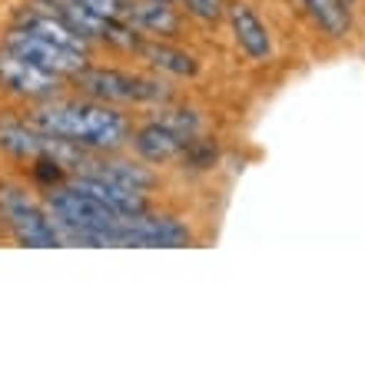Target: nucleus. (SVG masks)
Returning <instances> with one entry per match:
<instances>
[{
	"label": "nucleus",
	"instance_id": "1",
	"mask_svg": "<svg viewBox=\"0 0 365 365\" xmlns=\"http://www.w3.org/2000/svg\"><path fill=\"white\" fill-rule=\"evenodd\" d=\"M27 123L50 136H60L67 143L83 146L90 153H120L130 146V136H133V123L120 106L96 103L87 96L37 100L27 110Z\"/></svg>",
	"mask_w": 365,
	"mask_h": 365
},
{
	"label": "nucleus",
	"instance_id": "2",
	"mask_svg": "<svg viewBox=\"0 0 365 365\" xmlns=\"http://www.w3.org/2000/svg\"><path fill=\"white\" fill-rule=\"evenodd\" d=\"M47 212L60 232V242L80 246H120V230L130 216L110 210L106 202L73 186H57L47 196Z\"/></svg>",
	"mask_w": 365,
	"mask_h": 365
},
{
	"label": "nucleus",
	"instance_id": "3",
	"mask_svg": "<svg viewBox=\"0 0 365 365\" xmlns=\"http://www.w3.org/2000/svg\"><path fill=\"white\" fill-rule=\"evenodd\" d=\"M70 83L80 90V96L110 106H163L173 100V87L156 73H133L116 67H83L70 77Z\"/></svg>",
	"mask_w": 365,
	"mask_h": 365
},
{
	"label": "nucleus",
	"instance_id": "4",
	"mask_svg": "<svg viewBox=\"0 0 365 365\" xmlns=\"http://www.w3.org/2000/svg\"><path fill=\"white\" fill-rule=\"evenodd\" d=\"M0 210H4V220H7V232L20 246H34V250L63 246L47 206L30 200L27 190H20L14 182H0Z\"/></svg>",
	"mask_w": 365,
	"mask_h": 365
},
{
	"label": "nucleus",
	"instance_id": "5",
	"mask_svg": "<svg viewBox=\"0 0 365 365\" xmlns=\"http://www.w3.org/2000/svg\"><path fill=\"white\" fill-rule=\"evenodd\" d=\"M0 47L14 50V53H20L24 60H30V63H37V67H43L47 73H57V77H63V80H70L90 60L67 47H60L53 40L40 37V34H30V30H24V27H10L7 34L0 37Z\"/></svg>",
	"mask_w": 365,
	"mask_h": 365
},
{
	"label": "nucleus",
	"instance_id": "6",
	"mask_svg": "<svg viewBox=\"0 0 365 365\" xmlns=\"http://www.w3.org/2000/svg\"><path fill=\"white\" fill-rule=\"evenodd\" d=\"M192 242V230L170 212H140L130 216L120 230V246H140V250H180Z\"/></svg>",
	"mask_w": 365,
	"mask_h": 365
},
{
	"label": "nucleus",
	"instance_id": "7",
	"mask_svg": "<svg viewBox=\"0 0 365 365\" xmlns=\"http://www.w3.org/2000/svg\"><path fill=\"white\" fill-rule=\"evenodd\" d=\"M0 87L7 93L20 96V100H50V96H60V87H63V77L57 73H47L43 67L24 60L14 50L0 47Z\"/></svg>",
	"mask_w": 365,
	"mask_h": 365
},
{
	"label": "nucleus",
	"instance_id": "8",
	"mask_svg": "<svg viewBox=\"0 0 365 365\" xmlns=\"http://www.w3.org/2000/svg\"><path fill=\"white\" fill-rule=\"evenodd\" d=\"M222 17L230 20V30H232L236 47H240L242 53L252 60V63H269V60H272L269 27L262 24V17L252 10L250 0H230Z\"/></svg>",
	"mask_w": 365,
	"mask_h": 365
},
{
	"label": "nucleus",
	"instance_id": "9",
	"mask_svg": "<svg viewBox=\"0 0 365 365\" xmlns=\"http://www.w3.org/2000/svg\"><path fill=\"white\" fill-rule=\"evenodd\" d=\"M77 173H87V176H100V180H110V182H120V186H130V190H140V192H150L160 186V176L153 173L150 163H133V160H120L116 153H87L83 163L77 166Z\"/></svg>",
	"mask_w": 365,
	"mask_h": 365
},
{
	"label": "nucleus",
	"instance_id": "10",
	"mask_svg": "<svg viewBox=\"0 0 365 365\" xmlns=\"http://www.w3.org/2000/svg\"><path fill=\"white\" fill-rule=\"evenodd\" d=\"M14 27H24V30H30V34H40V37L53 40V43L73 50V53H80V57H90V40L80 37L77 30L70 27L57 10H50L47 4H37V0H34L30 7L17 10V14H14Z\"/></svg>",
	"mask_w": 365,
	"mask_h": 365
},
{
	"label": "nucleus",
	"instance_id": "11",
	"mask_svg": "<svg viewBox=\"0 0 365 365\" xmlns=\"http://www.w3.org/2000/svg\"><path fill=\"white\" fill-rule=\"evenodd\" d=\"M123 17L143 37H156V40L180 37V30H182V14L170 0H126Z\"/></svg>",
	"mask_w": 365,
	"mask_h": 365
},
{
	"label": "nucleus",
	"instance_id": "12",
	"mask_svg": "<svg viewBox=\"0 0 365 365\" xmlns=\"http://www.w3.org/2000/svg\"><path fill=\"white\" fill-rule=\"evenodd\" d=\"M130 146L133 153L150 166H166V163H176L182 153L186 140L176 136L170 126H163L160 120H150L143 126H133V136H130Z\"/></svg>",
	"mask_w": 365,
	"mask_h": 365
},
{
	"label": "nucleus",
	"instance_id": "13",
	"mask_svg": "<svg viewBox=\"0 0 365 365\" xmlns=\"http://www.w3.org/2000/svg\"><path fill=\"white\" fill-rule=\"evenodd\" d=\"M67 182L73 190H83V192H90V196H96L100 202H106L110 210L123 212V216H140V212L150 210V196H146V192L120 186V182L100 180V176H87V173H73Z\"/></svg>",
	"mask_w": 365,
	"mask_h": 365
},
{
	"label": "nucleus",
	"instance_id": "14",
	"mask_svg": "<svg viewBox=\"0 0 365 365\" xmlns=\"http://www.w3.org/2000/svg\"><path fill=\"white\" fill-rule=\"evenodd\" d=\"M136 57L143 60L146 67L160 70V73H170V77H182V80L200 77V60H196V53L173 47V43H166V40L143 37L140 47H136Z\"/></svg>",
	"mask_w": 365,
	"mask_h": 365
},
{
	"label": "nucleus",
	"instance_id": "15",
	"mask_svg": "<svg viewBox=\"0 0 365 365\" xmlns=\"http://www.w3.org/2000/svg\"><path fill=\"white\" fill-rule=\"evenodd\" d=\"M306 17L329 40H346L352 34V4L349 0H299Z\"/></svg>",
	"mask_w": 365,
	"mask_h": 365
},
{
	"label": "nucleus",
	"instance_id": "16",
	"mask_svg": "<svg viewBox=\"0 0 365 365\" xmlns=\"http://www.w3.org/2000/svg\"><path fill=\"white\" fill-rule=\"evenodd\" d=\"M176 163L186 170V173H210L212 166L220 163V146H216V140H210V136H192V140H186V146H182V153Z\"/></svg>",
	"mask_w": 365,
	"mask_h": 365
},
{
	"label": "nucleus",
	"instance_id": "17",
	"mask_svg": "<svg viewBox=\"0 0 365 365\" xmlns=\"http://www.w3.org/2000/svg\"><path fill=\"white\" fill-rule=\"evenodd\" d=\"M153 120H160L163 126H170L176 136H182V140H192V136L202 133V113H200V110H192V106H170V103H163L160 110H156Z\"/></svg>",
	"mask_w": 365,
	"mask_h": 365
},
{
	"label": "nucleus",
	"instance_id": "18",
	"mask_svg": "<svg viewBox=\"0 0 365 365\" xmlns=\"http://www.w3.org/2000/svg\"><path fill=\"white\" fill-rule=\"evenodd\" d=\"M30 180L37 182L40 190H57V186H67L70 180V170L63 163H57L53 156H37L30 160Z\"/></svg>",
	"mask_w": 365,
	"mask_h": 365
},
{
	"label": "nucleus",
	"instance_id": "19",
	"mask_svg": "<svg viewBox=\"0 0 365 365\" xmlns=\"http://www.w3.org/2000/svg\"><path fill=\"white\" fill-rule=\"evenodd\" d=\"M180 4L200 24H220L222 14H226V0H180Z\"/></svg>",
	"mask_w": 365,
	"mask_h": 365
},
{
	"label": "nucleus",
	"instance_id": "20",
	"mask_svg": "<svg viewBox=\"0 0 365 365\" xmlns=\"http://www.w3.org/2000/svg\"><path fill=\"white\" fill-rule=\"evenodd\" d=\"M87 10H93L96 17H123L126 0H80Z\"/></svg>",
	"mask_w": 365,
	"mask_h": 365
},
{
	"label": "nucleus",
	"instance_id": "21",
	"mask_svg": "<svg viewBox=\"0 0 365 365\" xmlns=\"http://www.w3.org/2000/svg\"><path fill=\"white\" fill-rule=\"evenodd\" d=\"M7 232V220H4V210H0V236Z\"/></svg>",
	"mask_w": 365,
	"mask_h": 365
},
{
	"label": "nucleus",
	"instance_id": "22",
	"mask_svg": "<svg viewBox=\"0 0 365 365\" xmlns=\"http://www.w3.org/2000/svg\"><path fill=\"white\" fill-rule=\"evenodd\" d=\"M170 4H180V0H170Z\"/></svg>",
	"mask_w": 365,
	"mask_h": 365
},
{
	"label": "nucleus",
	"instance_id": "23",
	"mask_svg": "<svg viewBox=\"0 0 365 365\" xmlns=\"http://www.w3.org/2000/svg\"><path fill=\"white\" fill-rule=\"evenodd\" d=\"M349 4H356V0H349Z\"/></svg>",
	"mask_w": 365,
	"mask_h": 365
}]
</instances>
